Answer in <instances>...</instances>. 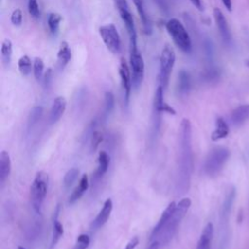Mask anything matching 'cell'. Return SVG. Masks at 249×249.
<instances>
[{
	"instance_id": "6da1fadb",
	"label": "cell",
	"mask_w": 249,
	"mask_h": 249,
	"mask_svg": "<svg viewBox=\"0 0 249 249\" xmlns=\"http://www.w3.org/2000/svg\"><path fill=\"white\" fill-rule=\"evenodd\" d=\"M180 159L178 163V176L176 190L178 195H184L190 188V182L194 167L192 150V125L188 119H183L180 125L179 136Z\"/></svg>"
},
{
	"instance_id": "7a4b0ae2",
	"label": "cell",
	"mask_w": 249,
	"mask_h": 249,
	"mask_svg": "<svg viewBox=\"0 0 249 249\" xmlns=\"http://www.w3.org/2000/svg\"><path fill=\"white\" fill-rule=\"evenodd\" d=\"M190 206H191V199L188 197L182 198L176 204V207H175L170 219L166 223V225L163 227V229L158 234V236H160V238L155 239V240H158L160 245H165L166 243H168L169 240L175 234L178 226L180 225L182 219L185 217Z\"/></svg>"
},
{
	"instance_id": "3957f363",
	"label": "cell",
	"mask_w": 249,
	"mask_h": 249,
	"mask_svg": "<svg viewBox=\"0 0 249 249\" xmlns=\"http://www.w3.org/2000/svg\"><path fill=\"white\" fill-rule=\"evenodd\" d=\"M48 174L44 171H39L33 180L30 189V196L32 207L37 214H41L42 206L48 191Z\"/></svg>"
},
{
	"instance_id": "277c9868",
	"label": "cell",
	"mask_w": 249,
	"mask_h": 249,
	"mask_svg": "<svg viewBox=\"0 0 249 249\" xmlns=\"http://www.w3.org/2000/svg\"><path fill=\"white\" fill-rule=\"evenodd\" d=\"M165 28L168 34L171 36L174 44L184 53H190L192 50V42L187 32L186 28L182 24V22L177 18L169 19L166 24Z\"/></svg>"
},
{
	"instance_id": "5b68a950",
	"label": "cell",
	"mask_w": 249,
	"mask_h": 249,
	"mask_svg": "<svg viewBox=\"0 0 249 249\" xmlns=\"http://www.w3.org/2000/svg\"><path fill=\"white\" fill-rule=\"evenodd\" d=\"M230 158V151L225 147H216L212 149L208 156L206 157L203 169L205 174L208 176H215L217 175L222 168L224 167L225 163L228 161Z\"/></svg>"
},
{
	"instance_id": "8992f818",
	"label": "cell",
	"mask_w": 249,
	"mask_h": 249,
	"mask_svg": "<svg viewBox=\"0 0 249 249\" xmlns=\"http://www.w3.org/2000/svg\"><path fill=\"white\" fill-rule=\"evenodd\" d=\"M175 58L176 56H175L174 50L168 44H166L163 47L160 57V75H159L160 84V86H161L164 89L168 86L170 74L175 63Z\"/></svg>"
},
{
	"instance_id": "52a82bcc",
	"label": "cell",
	"mask_w": 249,
	"mask_h": 249,
	"mask_svg": "<svg viewBox=\"0 0 249 249\" xmlns=\"http://www.w3.org/2000/svg\"><path fill=\"white\" fill-rule=\"evenodd\" d=\"M129 62L131 67V80H132V88L134 89H138L142 84L144 78V59L139 53L136 44H130V56Z\"/></svg>"
},
{
	"instance_id": "ba28073f",
	"label": "cell",
	"mask_w": 249,
	"mask_h": 249,
	"mask_svg": "<svg viewBox=\"0 0 249 249\" xmlns=\"http://www.w3.org/2000/svg\"><path fill=\"white\" fill-rule=\"evenodd\" d=\"M99 34L107 47V49L114 54L121 52V38L117 28L114 24H106L99 27Z\"/></svg>"
},
{
	"instance_id": "9c48e42d",
	"label": "cell",
	"mask_w": 249,
	"mask_h": 249,
	"mask_svg": "<svg viewBox=\"0 0 249 249\" xmlns=\"http://www.w3.org/2000/svg\"><path fill=\"white\" fill-rule=\"evenodd\" d=\"M116 9L118 10L121 18L124 22V25L126 27V30L129 35L130 44H136V30L135 25L133 21V18L131 15V12L129 10V6L126 2V0H114Z\"/></svg>"
},
{
	"instance_id": "30bf717a",
	"label": "cell",
	"mask_w": 249,
	"mask_h": 249,
	"mask_svg": "<svg viewBox=\"0 0 249 249\" xmlns=\"http://www.w3.org/2000/svg\"><path fill=\"white\" fill-rule=\"evenodd\" d=\"M213 15H214V18H215L220 36H221L224 44L228 47L231 46L232 37H231V30H230V27H229V24L227 22L225 16L223 15L222 11L218 8L214 9Z\"/></svg>"
},
{
	"instance_id": "8fae6325",
	"label": "cell",
	"mask_w": 249,
	"mask_h": 249,
	"mask_svg": "<svg viewBox=\"0 0 249 249\" xmlns=\"http://www.w3.org/2000/svg\"><path fill=\"white\" fill-rule=\"evenodd\" d=\"M119 74H120L122 86H123V89L124 91L125 105H127L131 88H132V80H131V74L129 71V67L124 58L121 59V63H120V67H119Z\"/></svg>"
},
{
	"instance_id": "7c38bea8",
	"label": "cell",
	"mask_w": 249,
	"mask_h": 249,
	"mask_svg": "<svg viewBox=\"0 0 249 249\" xmlns=\"http://www.w3.org/2000/svg\"><path fill=\"white\" fill-rule=\"evenodd\" d=\"M112 208H113V202L110 198H107L101 208V210L99 211L98 215L96 216V218L92 221L91 223V230L95 231V230H98L99 228H101L108 220V218L110 217V214H111V211H112Z\"/></svg>"
},
{
	"instance_id": "4fadbf2b",
	"label": "cell",
	"mask_w": 249,
	"mask_h": 249,
	"mask_svg": "<svg viewBox=\"0 0 249 249\" xmlns=\"http://www.w3.org/2000/svg\"><path fill=\"white\" fill-rule=\"evenodd\" d=\"M175 207H176V204H175L174 201L170 202V203L167 205V207H166V208L164 209V211L162 212V214H161V216H160L159 222L157 223V225H156L155 228L153 229L152 233H151V235H150V240H155V239H156V237L158 236V234L160 233V231L163 229V227L166 225V223H167L168 220L170 219V217H171V215H172V213H173Z\"/></svg>"
},
{
	"instance_id": "5bb4252c",
	"label": "cell",
	"mask_w": 249,
	"mask_h": 249,
	"mask_svg": "<svg viewBox=\"0 0 249 249\" xmlns=\"http://www.w3.org/2000/svg\"><path fill=\"white\" fill-rule=\"evenodd\" d=\"M65 109H66L65 98L63 96L55 97L50 111V123L55 124L61 118Z\"/></svg>"
},
{
	"instance_id": "9a60e30c",
	"label": "cell",
	"mask_w": 249,
	"mask_h": 249,
	"mask_svg": "<svg viewBox=\"0 0 249 249\" xmlns=\"http://www.w3.org/2000/svg\"><path fill=\"white\" fill-rule=\"evenodd\" d=\"M248 120H249V104L240 105L235 109H233L231 113V124L235 126L241 125Z\"/></svg>"
},
{
	"instance_id": "2e32d148",
	"label": "cell",
	"mask_w": 249,
	"mask_h": 249,
	"mask_svg": "<svg viewBox=\"0 0 249 249\" xmlns=\"http://www.w3.org/2000/svg\"><path fill=\"white\" fill-rule=\"evenodd\" d=\"M213 237V225L211 223H208L199 237V240L197 242L196 249H210L211 247V241Z\"/></svg>"
},
{
	"instance_id": "e0dca14e",
	"label": "cell",
	"mask_w": 249,
	"mask_h": 249,
	"mask_svg": "<svg viewBox=\"0 0 249 249\" xmlns=\"http://www.w3.org/2000/svg\"><path fill=\"white\" fill-rule=\"evenodd\" d=\"M215 124H216V127L211 134V139L213 141H218L220 139L227 137L229 134L230 128H229V125L226 123V121L222 117H218L216 119Z\"/></svg>"
},
{
	"instance_id": "ac0fdd59",
	"label": "cell",
	"mask_w": 249,
	"mask_h": 249,
	"mask_svg": "<svg viewBox=\"0 0 249 249\" xmlns=\"http://www.w3.org/2000/svg\"><path fill=\"white\" fill-rule=\"evenodd\" d=\"M11 172V160L10 155L6 151H2L0 154V183L4 184Z\"/></svg>"
},
{
	"instance_id": "d6986e66",
	"label": "cell",
	"mask_w": 249,
	"mask_h": 249,
	"mask_svg": "<svg viewBox=\"0 0 249 249\" xmlns=\"http://www.w3.org/2000/svg\"><path fill=\"white\" fill-rule=\"evenodd\" d=\"M72 56L71 49L67 42H61L59 50L57 52V62L60 69H63L68 62L70 61Z\"/></svg>"
},
{
	"instance_id": "ffe728a7",
	"label": "cell",
	"mask_w": 249,
	"mask_h": 249,
	"mask_svg": "<svg viewBox=\"0 0 249 249\" xmlns=\"http://www.w3.org/2000/svg\"><path fill=\"white\" fill-rule=\"evenodd\" d=\"M133 3L136 7V10H137V13L142 20V24H143V28H144V32L146 34H151L152 32V26H151V22H150V19L148 18V15L145 11V8H144V2L143 0H133Z\"/></svg>"
},
{
	"instance_id": "44dd1931",
	"label": "cell",
	"mask_w": 249,
	"mask_h": 249,
	"mask_svg": "<svg viewBox=\"0 0 249 249\" xmlns=\"http://www.w3.org/2000/svg\"><path fill=\"white\" fill-rule=\"evenodd\" d=\"M89 188V178L87 174H83L79 185L74 189L73 193L71 194L70 197H69V203H74L75 201H77L79 198H81V196L84 195V193L87 191V189Z\"/></svg>"
},
{
	"instance_id": "7402d4cb",
	"label": "cell",
	"mask_w": 249,
	"mask_h": 249,
	"mask_svg": "<svg viewBox=\"0 0 249 249\" xmlns=\"http://www.w3.org/2000/svg\"><path fill=\"white\" fill-rule=\"evenodd\" d=\"M191 89V77L190 74L182 69L178 74V91L181 95L187 94Z\"/></svg>"
},
{
	"instance_id": "603a6c76",
	"label": "cell",
	"mask_w": 249,
	"mask_h": 249,
	"mask_svg": "<svg viewBox=\"0 0 249 249\" xmlns=\"http://www.w3.org/2000/svg\"><path fill=\"white\" fill-rule=\"evenodd\" d=\"M110 159L108 154L105 151H101L98 156V166L96 171L94 172V179H99L102 175L106 173L108 170Z\"/></svg>"
},
{
	"instance_id": "cb8c5ba5",
	"label": "cell",
	"mask_w": 249,
	"mask_h": 249,
	"mask_svg": "<svg viewBox=\"0 0 249 249\" xmlns=\"http://www.w3.org/2000/svg\"><path fill=\"white\" fill-rule=\"evenodd\" d=\"M57 212H58V207L55 212V216L53 219V234H52V239H51V249L55 246V244L58 242L60 237L63 234V227L60 224V222L57 220Z\"/></svg>"
},
{
	"instance_id": "d4e9b609",
	"label": "cell",
	"mask_w": 249,
	"mask_h": 249,
	"mask_svg": "<svg viewBox=\"0 0 249 249\" xmlns=\"http://www.w3.org/2000/svg\"><path fill=\"white\" fill-rule=\"evenodd\" d=\"M43 115V107L42 106H35L31 109L28 119H27V129L28 131L31 130L40 121Z\"/></svg>"
},
{
	"instance_id": "484cf974",
	"label": "cell",
	"mask_w": 249,
	"mask_h": 249,
	"mask_svg": "<svg viewBox=\"0 0 249 249\" xmlns=\"http://www.w3.org/2000/svg\"><path fill=\"white\" fill-rule=\"evenodd\" d=\"M12 53H13L12 42L9 39H5L2 42V46H1V57L5 65L10 64V61L12 58Z\"/></svg>"
},
{
	"instance_id": "4316f807",
	"label": "cell",
	"mask_w": 249,
	"mask_h": 249,
	"mask_svg": "<svg viewBox=\"0 0 249 249\" xmlns=\"http://www.w3.org/2000/svg\"><path fill=\"white\" fill-rule=\"evenodd\" d=\"M62 20V17L57 13H51L48 17V26L53 34H56L59 29V24Z\"/></svg>"
},
{
	"instance_id": "83f0119b",
	"label": "cell",
	"mask_w": 249,
	"mask_h": 249,
	"mask_svg": "<svg viewBox=\"0 0 249 249\" xmlns=\"http://www.w3.org/2000/svg\"><path fill=\"white\" fill-rule=\"evenodd\" d=\"M18 70L22 76H27L30 74L32 64H31V59L29 58L28 55L24 54L20 56L18 59Z\"/></svg>"
},
{
	"instance_id": "f1b7e54d",
	"label": "cell",
	"mask_w": 249,
	"mask_h": 249,
	"mask_svg": "<svg viewBox=\"0 0 249 249\" xmlns=\"http://www.w3.org/2000/svg\"><path fill=\"white\" fill-rule=\"evenodd\" d=\"M115 106V97L111 91L105 92L104 96V118L108 117Z\"/></svg>"
},
{
	"instance_id": "f546056e",
	"label": "cell",
	"mask_w": 249,
	"mask_h": 249,
	"mask_svg": "<svg viewBox=\"0 0 249 249\" xmlns=\"http://www.w3.org/2000/svg\"><path fill=\"white\" fill-rule=\"evenodd\" d=\"M79 175V170L77 168H71L69 169L66 174L64 175V179H63V183L64 186L66 188H69L73 185V183L76 181V179L78 178Z\"/></svg>"
},
{
	"instance_id": "4dcf8cb0",
	"label": "cell",
	"mask_w": 249,
	"mask_h": 249,
	"mask_svg": "<svg viewBox=\"0 0 249 249\" xmlns=\"http://www.w3.org/2000/svg\"><path fill=\"white\" fill-rule=\"evenodd\" d=\"M44 72V62L40 57H35L33 61V73L36 80H41Z\"/></svg>"
},
{
	"instance_id": "1f68e13d",
	"label": "cell",
	"mask_w": 249,
	"mask_h": 249,
	"mask_svg": "<svg viewBox=\"0 0 249 249\" xmlns=\"http://www.w3.org/2000/svg\"><path fill=\"white\" fill-rule=\"evenodd\" d=\"M102 140H103L102 133L98 130H95L90 136V150H91V152H94L98 148V146L100 145Z\"/></svg>"
},
{
	"instance_id": "d6a6232c",
	"label": "cell",
	"mask_w": 249,
	"mask_h": 249,
	"mask_svg": "<svg viewBox=\"0 0 249 249\" xmlns=\"http://www.w3.org/2000/svg\"><path fill=\"white\" fill-rule=\"evenodd\" d=\"M28 12L34 18H40V10L37 0H28Z\"/></svg>"
},
{
	"instance_id": "836d02e7",
	"label": "cell",
	"mask_w": 249,
	"mask_h": 249,
	"mask_svg": "<svg viewBox=\"0 0 249 249\" xmlns=\"http://www.w3.org/2000/svg\"><path fill=\"white\" fill-rule=\"evenodd\" d=\"M89 244V237L87 234H80L77 237L76 244L73 249H86Z\"/></svg>"
},
{
	"instance_id": "e575fe53",
	"label": "cell",
	"mask_w": 249,
	"mask_h": 249,
	"mask_svg": "<svg viewBox=\"0 0 249 249\" xmlns=\"http://www.w3.org/2000/svg\"><path fill=\"white\" fill-rule=\"evenodd\" d=\"M11 22L14 25H20V23L22 22V12L19 9H16L12 15H11Z\"/></svg>"
},
{
	"instance_id": "d590c367",
	"label": "cell",
	"mask_w": 249,
	"mask_h": 249,
	"mask_svg": "<svg viewBox=\"0 0 249 249\" xmlns=\"http://www.w3.org/2000/svg\"><path fill=\"white\" fill-rule=\"evenodd\" d=\"M138 243H139V239H138V237L135 236L129 240V242L126 244L124 249H134L138 245Z\"/></svg>"
},
{
	"instance_id": "8d00e7d4",
	"label": "cell",
	"mask_w": 249,
	"mask_h": 249,
	"mask_svg": "<svg viewBox=\"0 0 249 249\" xmlns=\"http://www.w3.org/2000/svg\"><path fill=\"white\" fill-rule=\"evenodd\" d=\"M51 81H52V71H51V69H48V71L45 74V78H44V86L46 88H48L51 84Z\"/></svg>"
},
{
	"instance_id": "74e56055",
	"label": "cell",
	"mask_w": 249,
	"mask_h": 249,
	"mask_svg": "<svg viewBox=\"0 0 249 249\" xmlns=\"http://www.w3.org/2000/svg\"><path fill=\"white\" fill-rule=\"evenodd\" d=\"M155 3L160 7V9L162 11V12H167L168 8H167V4L164 0H155Z\"/></svg>"
},
{
	"instance_id": "f35d334b",
	"label": "cell",
	"mask_w": 249,
	"mask_h": 249,
	"mask_svg": "<svg viewBox=\"0 0 249 249\" xmlns=\"http://www.w3.org/2000/svg\"><path fill=\"white\" fill-rule=\"evenodd\" d=\"M192 2V4L199 11L203 10V4H202V0H190Z\"/></svg>"
},
{
	"instance_id": "ab89813d",
	"label": "cell",
	"mask_w": 249,
	"mask_h": 249,
	"mask_svg": "<svg viewBox=\"0 0 249 249\" xmlns=\"http://www.w3.org/2000/svg\"><path fill=\"white\" fill-rule=\"evenodd\" d=\"M222 2H223V4H224V6L226 7V9L228 10V11H231V9H232V3H231V0H222Z\"/></svg>"
},
{
	"instance_id": "60d3db41",
	"label": "cell",
	"mask_w": 249,
	"mask_h": 249,
	"mask_svg": "<svg viewBox=\"0 0 249 249\" xmlns=\"http://www.w3.org/2000/svg\"><path fill=\"white\" fill-rule=\"evenodd\" d=\"M245 63H246V65L249 67V58L246 60V62H245Z\"/></svg>"
},
{
	"instance_id": "b9f144b4",
	"label": "cell",
	"mask_w": 249,
	"mask_h": 249,
	"mask_svg": "<svg viewBox=\"0 0 249 249\" xmlns=\"http://www.w3.org/2000/svg\"><path fill=\"white\" fill-rule=\"evenodd\" d=\"M18 249H26V248H24L23 246H18Z\"/></svg>"
}]
</instances>
